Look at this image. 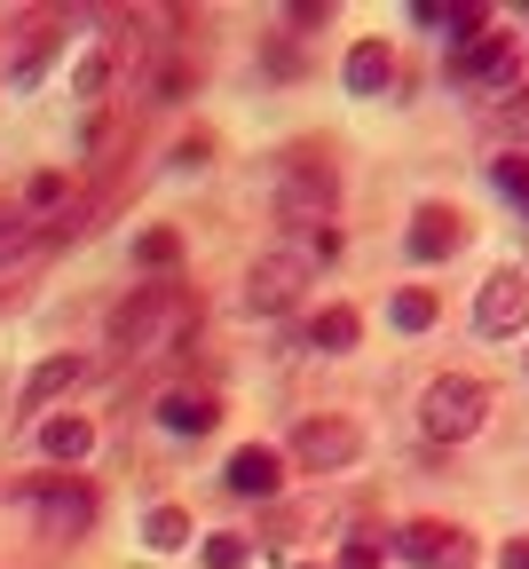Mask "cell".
Masks as SVG:
<instances>
[{
  "label": "cell",
  "mask_w": 529,
  "mask_h": 569,
  "mask_svg": "<svg viewBox=\"0 0 529 569\" xmlns=\"http://www.w3.org/2000/svg\"><path fill=\"white\" fill-rule=\"evenodd\" d=\"M88 380V356H48V365L32 372V388H24V403L40 411V403H56V396H71V388H80Z\"/></svg>",
  "instance_id": "9a60e30c"
},
{
  "label": "cell",
  "mask_w": 529,
  "mask_h": 569,
  "mask_svg": "<svg viewBox=\"0 0 529 569\" xmlns=\"http://www.w3.org/2000/svg\"><path fill=\"white\" fill-rule=\"evenodd\" d=\"M388 317H396V332H427V325H435V293H419V284H403V293L388 301Z\"/></svg>",
  "instance_id": "ac0fdd59"
},
{
  "label": "cell",
  "mask_w": 529,
  "mask_h": 569,
  "mask_svg": "<svg viewBox=\"0 0 529 569\" xmlns=\"http://www.w3.org/2000/svg\"><path fill=\"white\" fill-rule=\"evenodd\" d=\"M142 538L159 546V553H174V546H190V515H182V507H159V515L142 522Z\"/></svg>",
  "instance_id": "ffe728a7"
},
{
  "label": "cell",
  "mask_w": 529,
  "mask_h": 569,
  "mask_svg": "<svg viewBox=\"0 0 529 569\" xmlns=\"http://www.w3.org/2000/svg\"><path fill=\"white\" fill-rule=\"evenodd\" d=\"M253 561V538L246 530H213L206 538V569H246Z\"/></svg>",
  "instance_id": "d6986e66"
},
{
  "label": "cell",
  "mask_w": 529,
  "mask_h": 569,
  "mask_svg": "<svg viewBox=\"0 0 529 569\" xmlns=\"http://www.w3.org/2000/svg\"><path fill=\"white\" fill-rule=\"evenodd\" d=\"M459 246H467V222H459L450 206H419V213H411V253H419V261H450Z\"/></svg>",
  "instance_id": "8fae6325"
},
{
  "label": "cell",
  "mask_w": 529,
  "mask_h": 569,
  "mask_svg": "<svg viewBox=\"0 0 529 569\" xmlns=\"http://www.w3.org/2000/svg\"><path fill=\"white\" fill-rule=\"evenodd\" d=\"M475 325H482L490 340H513V332L529 325V277H521V269H498L482 293H475Z\"/></svg>",
  "instance_id": "8992f818"
},
{
  "label": "cell",
  "mask_w": 529,
  "mask_h": 569,
  "mask_svg": "<svg viewBox=\"0 0 529 569\" xmlns=\"http://www.w3.org/2000/svg\"><path fill=\"white\" fill-rule=\"evenodd\" d=\"M340 569H380V538H348V553H340Z\"/></svg>",
  "instance_id": "d4e9b609"
},
{
  "label": "cell",
  "mask_w": 529,
  "mask_h": 569,
  "mask_svg": "<svg viewBox=\"0 0 529 569\" xmlns=\"http://www.w3.org/2000/svg\"><path fill=\"white\" fill-rule=\"evenodd\" d=\"M221 482H230L238 498H277V490H285V459H277L269 443H246V451H230Z\"/></svg>",
  "instance_id": "30bf717a"
},
{
  "label": "cell",
  "mask_w": 529,
  "mask_h": 569,
  "mask_svg": "<svg viewBox=\"0 0 529 569\" xmlns=\"http://www.w3.org/2000/svg\"><path fill=\"white\" fill-rule=\"evenodd\" d=\"M396 553L419 561V569H467V561H475L467 530H442V522H411V530L396 538Z\"/></svg>",
  "instance_id": "9c48e42d"
},
{
  "label": "cell",
  "mask_w": 529,
  "mask_h": 569,
  "mask_svg": "<svg viewBox=\"0 0 529 569\" xmlns=\"http://www.w3.org/2000/svg\"><path fill=\"white\" fill-rule=\"evenodd\" d=\"M24 198H32V206H56V198H63V174H32V190H24Z\"/></svg>",
  "instance_id": "484cf974"
},
{
  "label": "cell",
  "mask_w": 529,
  "mask_h": 569,
  "mask_svg": "<svg viewBox=\"0 0 529 569\" xmlns=\"http://www.w3.org/2000/svg\"><path fill=\"white\" fill-rule=\"evenodd\" d=\"M190 325H198V309H190L182 284H134V301L111 309V348H127V356H159V348L182 340Z\"/></svg>",
  "instance_id": "6da1fadb"
},
{
  "label": "cell",
  "mask_w": 529,
  "mask_h": 569,
  "mask_svg": "<svg viewBox=\"0 0 529 569\" xmlns=\"http://www.w3.org/2000/svg\"><path fill=\"white\" fill-rule=\"evenodd\" d=\"M490 182H498L506 198H521V206H529V159H521V151H506V159H490Z\"/></svg>",
  "instance_id": "603a6c76"
},
{
  "label": "cell",
  "mask_w": 529,
  "mask_h": 569,
  "mask_svg": "<svg viewBox=\"0 0 529 569\" xmlns=\"http://www.w3.org/2000/svg\"><path fill=\"white\" fill-rule=\"evenodd\" d=\"M332 198H340V174H332V159H317V151H292V159L277 167V190H269L277 222H300V230L325 222Z\"/></svg>",
  "instance_id": "7a4b0ae2"
},
{
  "label": "cell",
  "mask_w": 529,
  "mask_h": 569,
  "mask_svg": "<svg viewBox=\"0 0 529 569\" xmlns=\"http://www.w3.org/2000/svg\"><path fill=\"white\" fill-rule=\"evenodd\" d=\"M221 411H213V396L206 388H174V396H159V427L167 436H206Z\"/></svg>",
  "instance_id": "5bb4252c"
},
{
  "label": "cell",
  "mask_w": 529,
  "mask_h": 569,
  "mask_svg": "<svg viewBox=\"0 0 529 569\" xmlns=\"http://www.w3.org/2000/svg\"><path fill=\"white\" fill-rule=\"evenodd\" d=\"M356 451H363V436H356L348 419H309V427L292 436V459L309 467V475H340Z\"/></svg>",
  "instance_id": "52a82bcc"
},
{
  "label": "cell",
  "mask_w": 529,
  "mask_h": 569,
  "mask_svg": "<svg viewBox=\"0 0 529 569\" xmlns=\"http://www.w3.org/2000/svg\"><path fill=\"white\" fill-rule=\"evenodd\" d=\"M111 71H119V40H96V48L80 56V71H71V96H80V103H96V96L111 88Z\"/></svg>",
  "instance_id": "2e32d148"
},
{
  "label": "cell",
  "mask_w": 529,
  "mask_h": 569,
  "mask_svg": "<svg viewBox=\"0 0 529 569\" xmlns=\"http://www.w3.org/2000/svg\"><path fill=\"white\" fill-rule=\"evenodd\" d=\"M482 411H490L482 380H467V372H450V380H435V388H427V403H419V427H427L435 443H467L475 427H482Z\"/></svg>",
  "instance_id": "3957f363"
},
{
  "label": "cell",
  "mask_w": 529,
  "mask_h": 569,
  "mask_svg": "<svg viewBox=\"0 0 529 569\" xmlns=\"http://www.w3.org/2000/svg\"><path fill=\"white\" fill-rule=\"evenodd\" d=\"M300 284H309V253H269V261H253V277H246V309H253V317H285V309L300 301Z\"/></svg>",
  "instance_id": "5b68a950"
},
{
  "label": "cell",
  "mask_w": 529,
  "mask_h": 569,
  "mask_svg": "<svg viewBox=\"0 0 529 569\" xmlns=\"http://www.w3.org/2000/svg\"><path fill=\"white\" fill-rule=\"evenodd\" d=\"M134 261H142V269H174V261H182V238H174V230H142V238H134Z\"/></svg>",
  "instance_id": "44dd1931"
},
{
  "label": "cell",
  "mask_w": 529,
  "mask_h": 569,
  "mask_svg": "<svg viewBox=\"0 0 529 569\" xmlns=\"http://www.w3.org/2000/svg\"><path fill=\"white\" fill-rule=\"evenodd\" d=\"M300 569H317V561H300Z\"/></svg>",
  "instance_id": "83f0119b"
},
{
  "label": "cell",
  "mask_w": 529,
  "mask_h": 569,
  "mask_svg": "<svg viewBox=\"0 0 529 569\" xmlns=\"http://www.w3.org/2000/svg\"><path fill=\"white\" fill-rule=\"evenodd\" d=\"M340 80H348V96H388V88H396V56H388V40H356L348 63H340Z\"/></svg>",
  "instance_id": "7c38bea8"
},
{
  "label": "cell",
  "mask_w": 529,
  "mask_h": 569,
  "mask_svg": "<svg viewBox=\"0 0 529 569\" xmlns=\"http://www.w3.org/2000/svg\"><path fill=\"white\" fill-rule=\"evenodd\" d=\"M24 507L48 538H88L96 530V490H80V482H32Z\"/></svg>",
  "instance_id": "277c9868"
},
{
  "label": "cell",
  "mask_w": 529,
  "mask_h": 569,
  "mask_svg": "<svg viewBox=\"0 0 529 569\" xmlns=\"http://www.w3.org/2000/svg\"><path fill=\"white\" fill-rule=\"evenodd\" d=\"M40 451L63 459V467H80V459L96 451V427H88L80 411H56V419H40Z\"/></svg>",
  "instance_id": "4fadbf2b"
},
{
  "label": "cell",
  "mask_w": 529,
  "mask_h": 569,
  "mask_svg": "<svg viewBox=\"0 0 529 569\" xmlns=\"http://www.w3.org/2000/svg\"><path fill=\"white\" fill-rule=\"evenodd\" d=\"M356 332H363V325H356V309H325V317L309 325V348H325V356H348V348H356Z\"/></svg>",
  "instance_id": "e0dca14e"
},
{
  "label": "cell",
  "mask_w": 529,
  "mask_h": 569,
  "mask_svg": "<svg viewBox=\"0 0 529 569\" xmlns=\"http://www.w3.org/2000/svg\"><path fill=\"white\" fill-rule=\"evenodd\" d=\"M48 56H56V32H32V48H24V56H17V71H9V88H40Z\"/></svg>",
  "instance_id": "7402d4cb"
},
{
  "label": "cell",
  "mask_w": 529,
  "mask_h": 569,
  "mask_svg": "<svg viewBox=\"0 0 529 569\" xmlns=\"http://www.w3.org/2000/svg\"><path fill=\"white\" fill-rule=\"evenodd\" d=\"M498 569H529V538H513V546L498 553Z\"/></svg>",
  "instance_id": "4316f807"
},
{
  "label": "cell",
  "mask_w": 529,
  "mask_h": 569,
  "mask_svg": "<svg viewBox=\"0 0 529 569\" xmlns=\"http://www.w3.org/2000/svg\"><path fill=\"white\" fill-rule=\"evenodd\" d=\"M450 71H459L467 88H513V71H521L513 32H482L475 48H459V56H450Z\"/></svg>",
  "instance_id": "ba28073f"
},
{
  "label": "cell",
  "mask_w": 529,
  "mask_h": 569,
  "mask_svg": "<svg viewBox=\"0 0 529 569\" xmlns=\"http://www.w3.org/2000/svg\"><path fill=\"white\" fill-rule=\"evenodd\" d=\"M32 246V222L24 213H0V253H24Z\"/></svg>",
  "instance_id": "cb8c5ba5"
}]
</instances>
